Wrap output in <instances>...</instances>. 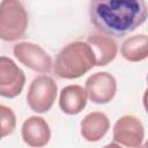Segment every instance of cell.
Returning a JSON list of instances; mask_svg holds the SVG:
<instances>
[{"mask_svg": "<svg viewBox=\"0 0 148 148\" xmlns=\"http://www.w3.org/2000/svg\"><path fill=\"white\" fill-rule=\"evenodd\" d=\"M90 21L102 35L123 37L147 20V3L142 0H95L89 7Z\"/></svg>", "mask_w": 148, "mask_h": 148, "instance_id": "cell-1", "label": "cell"}, {"mask_svg": "<svg viewBox=\"0 0 148 148\" xmlns=\"http://www.w3.org/2000/svg\"><path fill=\"white\" fill-rule=\"evenodd\" d=\"M96 66L95 54L87 42L75 40L64 46L53 64V72L60 79L81 77Z\"/></svg>", "mask_w": 148, "mask_h": 148, "instance_id": "cell-2", "label": "cell"}, {"mask_svg": "<svg viewBox=\"0 0 148 148\" xmlns=\"http://www.w3.org/2000/svg\"><path fill=\"white\" fill-rule=\"evenodd\" d=\"M28 14L22 2L3 0L0 2V39L14 42L22 38L28 28Z\"/></svg>", "mask_w": 148, "mask_h": 148, "instance_id": "cell-3", "label": "cell"}, {"mask_svg": "<svg viewBox=\"0 0 148 148\" xmlns=\"http://www.w3.org/2000/svg\"><path fill=\"white\" fill-rule=\"evenodd\" d=\"M58 87L54 80L49 75H39L35 77L28 89L27 102L29 108L36 113L47 112L56 98H57Z\"/></svg>", "mask_w": 148, "mask_h": 148, "instance_id": "cell-4", "label": "cell"}, {"mask_svg": "<svg viewBox=\"0 0 148 148\" xmlns=\"http://www.w3.org/2000/svg\"><path fill=\"white\" fill-rule=\"evenodd\" d=\"M145 128L141 120L132 114L120 117L113 125V142L121 148H142Z\"/></svg>", "mask_w": 148, "mask_h": 148, "instance_id": "cell-5", "label": "cell"}, {"mask_svg": "<svg viewBox=\"0 0 148 148\" xmlns=\"http://www.w3.org/2000/svg\"><path fill=\"white\" fill-rule=\"evenodd\" d=\"M13 53L21 64L35 72L49 74L53 67L51 57L38 44L21 42L13 47Z\"/></svg>", "mask_w": 148, "mask_h": 148, "instance_id": "cell-6", "label": "cell"}, {"mask_svg": "<svg viewBox=\"0 0 148 148\" xmlns=\"http://www.w3.org/2000/svg\"><path fill=\"white\" fill-rule=\"evenodd\" d=\"M25 75L16 62L5 56L0 57V96L5 98L17 97L24 87Z\"/></svg>", "mask_w": 148, "mask_h": 148, "instance_id": "cell-7", "label": "cell"}, {"mask_svg": "<svg viewBox=\"0 0 148 148\" xmlns=\"http://www.w3.org/2000/svg\"><path fill=\"white\" fill-rule=\"evenodd\" d=\"M84 90L92 103L106 104L116 96L117 82L109 72H97L87 79Z\"/></svg>", "mask_w": 148, "mask_h": 148, "instance_id": "cell-8", "label": "cell"}, {"mask_svg": "<svg viewBox=\"0 0 148 148\" xmlns=\"http://www.w3.org/2000/svg\"><path fill=\"white\" fill-rule=\"evenodd\" d=\"M21 135L22 140L28 146L32 148H42L49 143L51 139V130L43 117L31 116L23 121Z\"/></svg>", "mask_w": 148, "mask_h": 148, "instance_id": "cell-9", "label": "cell"}, {"mask_svg": "<svg viewBox=\"0 0 148 148\" xmlns=\"http://www.w3.org/2000/svg\"><path fill=\"white\" fill-rule=\"evenodd\" d=\"M87 92L79 84H69L61 89L59 95V108L66 114L74 116L83 111L87 105Z\"/></svg>", "mask_w": 148, "mask_h": 148, "instance_id": "cell-10", "label": "cell"}, {"mask_svg": "<svg viewBox=\"0 0 148 148\" xmlns=\"http://www.w3.org/2000/svg\"><path fill=\"white\" fill-rule=\"evenodd\" d=\"M110 120L103 112H90L80 124V133L88 142L99 141L109 131Z\"/></svg>", "mask_w": 148, "mask_h": 148, "instance_id": "cell-11", "label": "cell"}, {"mask_svg": "<svg viewBox=\"0 0 148 148\" xmlns=\"http://www.w3.org/2000/svg\"><path fill=\"white\" fill-rule=\"evenodd\" d=\"M87 43L95 54L96 66H106L112 60H114L118 47L112 38L102 34H90L87 37Z\"/></svg>", "mask_w": 148, "mask_h": 148, "instance_id": "cell-12", "label": "cell"}, {"mask_svg": "<svg viewBox=\"0 0 148 148\" xmlns=\"http://www.w3.org/2000/svg\"><path fill=\"white\" fill-rule=\"evenodd\" d=\"M120 53L124 59L139 62L148 57V37L145 34H139L126 38L120 47Z\"/></svg>", "mask_w": 148, "mask_h": 148, "instance_id": "cell-13", "label": "cell"}, {"mask_svg": "<svg viewBox=\"0 0 148 148\" xmlns=\"http://www.w3.org/2000/svg\"><path fill=\"white\" fill-rule=\"evenodd\" d=\"M16 127V117L14 111L6 105L0 104V134L7 136L14 132Z\"/></svg>", "mask_w": 148, "mask_h": 148, "instance_id": "cell-14", "label": "cell"}, {"mask_svg": "<svg viewBox=\"0 0 148 148\" xmlns=\"http://www.w3.org/2000/svg\"><path fill=\"white\" fill-rule=\"evenodd\" d=\"M103 148H121L120 146H118L117 143H114V142H111V143H109V145H106V146H104Z\"/></svg>", "mask_w": 148, "mask_h": 148, "instance_id": "cell-15", "label": "cell"}, {"mask_svg": "<svg viewBox=\"0 0 148 148\" xmlns=\"http://www.w3.org/2000/svg\"><path fill=\"white\" fill-rule=\"evenodd\" d=\"M1 139H2V136H1V134H0V140H1Z\"/></svg>", "mask_w": 148, "mask_h": 148, "instance_id": "cell-16", "label": "cell"}]
</instances>
